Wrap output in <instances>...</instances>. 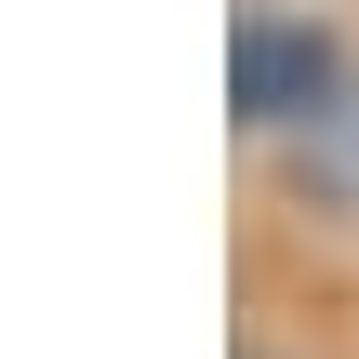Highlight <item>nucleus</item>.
Listing matches in <instances>:
<instances>
[{"label":"nucleus","instance_id":"nucleus-1","mask_svg":"<svg viewBox=\"0 0 359 359\" xmlns=\"http://www.w3.org/2000/svg\"><path fill=\"white\" fill-rule=\"evenodd\" d=\"M333 93H346V53H333L320 13H253V27L226 40V107H240V133H306Z\"/></svg>","mask_w":359,"mask_h":359},{"label":"nucleus","instance_id":"nucleus-2","mask_svg":"<svg viewBox=\"0 0 359 359\" xmlns=\"http://www.w3.org/2000/svg\"><path fill=\"white\" fill-rule=\"evenodd\" d=\"M293 187H306L320 213H359V80L306 120V133H293Z\"/></svg>","mask_w":359,"mask_h":359}]
</instances>
